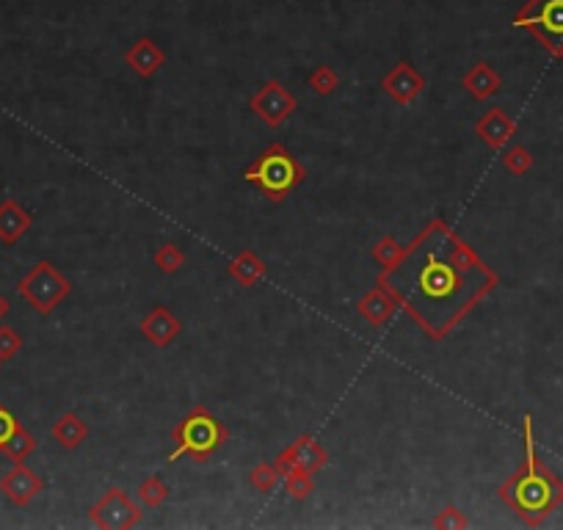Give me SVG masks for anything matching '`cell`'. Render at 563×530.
<instances>
[{
	"label": "cell",
	"instance_id": "3957f363",
	"mask_svg": "<svg viewBox=\"0 0 563 530\" xmlns=\"http://www.w3.org/2000/svg\"><path fill=\"white\" fill-rule=\"evenodd\" d=\"M243 180L254 185L268 202L279 205L307 180V169L285 144L274 141L243 169Z\"/></svg>",
	"mask_w": 563,
	"mask_h": 530
},
{
	"label": "cell",
	"instance_id": "8992f818",
	"mask_svg": "<svg viewBox=\"0 0 563 530\" xmlns=\"http://www.w3.org/2000/svg\"><path fill=\"white\" fill-rule=\"evenodd\" d=\"M17 293L40 315H50L61 305V301L72 293V282L56 269L50 260H40L17 282Z\"/></svg>",
	"mask_w": 563,
	"mask_h": 530
},
{
	"label": "cell",
	"instance_id": "cb8c5ba5",
	"mask_svg": "<svg viewBox=\"0 0 563 530\" xmlns=\"http://www.w3.org/2000/svg\"><path fill=\"white\" fill-rule=\"evenodd\" d=\"M307 86H310L315 94L329 97V94H334L337 89H340V75H337V69H334V66L321 64V66H315V69L310 72Z\"/></svg>",
	"mask_w": 563,
	"mask_h": 530
},
{
	"label": "cell",
	"instance_id": "5bb4252c",
	"mask_svg": "<svg viewBox=\"0 0 563 530\" xmlns=\"http://www.w3.org/2000/svg\"><path fill=\"white\" fill-rule=\"evenodd\" d=\"M462 89L475 102H486V100H492L503 89V78H500V72L489 61H478L475 66H470L462 75Z\"/></svg>",
	"mask_w": 563,
	"mask_h": 530
},
{
	"label": "cell",
	"instance_id": "7a4b0ae2",
	"mask_svg": "<svg viewBox=\"0 0 563 530\" xmlns=\"http://www.w3.org/2000/svg\"><path fill=\"white\" fill-rule=\"evenodd\" d=\"M522 442H524V459L500 483L497 498L528 527H539L563 506V478L541 462L536 450L531 414L522 418Z\"/></svg>",
	"mask_w": 563,
	"mask_h": 530
},
{
	"label": "cell",
	"instance_id": "1f68e13d",
	"mask_svg": "<svg viewBox=\"0 0 563 530\" xmlns=\"http://www.w3.org/2000/svg\"><path fill=\"white\" fill-rule=\"evenodd\" d=\"M12 313V307H9V298L4 296V293H0V323H4L6 321V315Z\"/></svg>",
	"mask_w": 563,
	"mask_h": 530
},
{
	"label": "cell",
	"instance_id": "d6a6232c",
	"mask_svg": "<svg viewBox=\"0 0 563 530\" xmlns=\"http://www.w3.org/2000/svg\"><path fill=\"white\" fill-rule=\"evenodd\" d=\"M0 365H4V359H0Z\"/></svg>",
	"mask_w": 563,
	"mask_h": 530
},
{
	"label": "cell",
	"instance_id": "ac0fdd59",
	"mask_svg": "<svg viewBox=\"0 0 563 530\" xmlns=\"http://www.w3.org/2000/svg\"><path fill=\"white\" fill-rule=\"evenodd\" d=\"M266 271H268L266 260H262L260 254H254L251 249H243V252H241L238 257H233L230 265H227V274H230L238 285H243V287H254L262 277H266Z\"/></svg>",
	"mask_w": 563,
	"mask_h": 530
},
{
	"label": "cell",
	"instance_id": "ffe728a7",
	"mask_svg": "<svg viewBox=\"0 0 563 530\" xmlns=\"http://www.w3.org/2000/svg\"><path fill=\"white\" fill-rule=\"evenodd\" d=\"M169 495H172V489H169V483H166L161 475H149V478H144V481L138 483V489H136V500L141 503V508H149V511L161 508V506L169 500Z\"/></svg>",
	"mask_w": 563,
	"mask_h": 530
},
{
	"label": "cell",
	"instance_id": "4dcf8cb0",
	"mask_svg": "<svg viewBox=\"0 0 563 530\" xmlns=\"http://www.w3.org/2000/svg\"><path fill=\"white\" fill-rule=\"evenodd\" d=\"M274 467H277L279 478H285L293 467H298V462H295V453H293V445H287L285 450H279V453H277Z\"/></svg>",
	"mask_w": 563,
	"mask_h": 530
},
{
	"label": "cell",
	"instance_id": "484cf974",
	"mask_svg": "<svg viewBox=\"0 0 563 530\" xmlns=\"http://www.w3.org/2000/svg\"><path fill=\"white\" fill-rule=\"evenodd\" d=\"M279 481L282 478H279L277 467L268 464V462H260V464H254L249 470V486L257 489V491H262V495H271V491L279 486Z\"/></svg>",
	"mask_w": 563,
	"mask_h": 530
},
{
	"label": "cell",
	"instance_id": "8fae6325",
	"mask_svg": "<svg viewBox=\"0 0 563 530\" xmlns=\"http://www.w3.org/2000/svg\"><path fill=\"white\" fill-rule=\"evenodd\" d=\"M141 334L146 343H153L155 349H169L174 340L182 334V321L163 305L153 307L141 318Z\"/></svg>",
	"mask_w": 563,
	"mask_h": 530
},
{
	"label": "cell",
	"instance_id": "d6986e66",
	"mask_svg": "<svg viewBox=\"0 0 563 530\" xmlns=\"http://www.w3.org/2000/svg\"><path fill=\"white\" fill-rule=\"evenodd\" d=\"M293 453H295V462L298 467L310 470L312 475L321 473L326 464H329V450L312 437V434H302L295 442H293Z\"/></svg>",
	"mask_w": 563,
	"mask_h": 530
},
{
	"label": "cell",
	"instance_id": "44dd1931",
	"mask_svg": "<svg viewBox=\"0 0 563 530\" xmlns=\"http://www.w3.org/2000/svg\"><path fill=\"white\" fill-rule=\"evenodd\" d=\"M33 450H36V437L20 423L17 431L9 437V442L4 445V450H0V453H4V456H9L14 464H20V462H25V459L31 456Z\"/></svg>",
	"mask_w": 563,
	"mask_h": 530
},
{
	"label": "cell",
	"instance_id": "4316f807",
	"mask_svg": "<svg viewBox=\"0 0 563 530\" xmlns=\"http://www.w3.org/2000/svg\"><path fill=\"white\" fill-rule=\"evenodd\" d=\"M370 254H373V260L382 265V269H390V265H395L398 260H400V254H403V246L398 243V238H392V235H384V238H379L375 241V246L370 249Z\"/></svg>",
	"mask_w": 563,
	"mask_h": 530
},
{
	"label": "cell",
	"instance_id": "ba28073f",
	"mask_svg": "<svg viewBox=\"0 0 563 530\" xmlns=\"http://www.w3.org/2000/svg\"><path fill=\"white\" fill-rule=\"evenodd\" d=\"M249 110L260 122H266L268 128H282L298 110V100L285 84L266 81L249 97Z\"/></svg>",
	"mask_w": 563,
	"mask_h": 530
},
{
	"label": "cell",
	"instance_id": "7402d4cb",
	"mask_svg": "<svg viewBox=\"0 0 563 530\" xmlns=\"http://www.w3.org/2000/svg\"><path fill=\"white\" fill-rule=\"evenodd\" d=\"M282 481H285V491L293 500H307L315 491V475L304 467H293Z\"/></svg>",
	"mask_w": 563,
	"mask_h": 530
},
{
	"label": "cell",
	"instance_id": "5b68a950",
	"mask_svg": "<svg viewBox=\"0 0 563 530\" xmlns=\"http://www.w3.org/2000/svg\"><path fill=\"white\" fill-rule=\"evenodd\" d=\"M511 28L528 31L552 58H563V0H528Z\"/></svg>",
	"mask_w": 563,
	"mask_h": 530
},
{
	"label": "cell",
	"instance_id": "52a82bcc",
	"mask_svg": "<svg viewBox=\"0 0 563 530\" xmlns=\"http://www.w3.org/2000/svg\"><path fill=\"white\" fill-rule=\"evenodd\" d=\"M141 503H136L122 486L105 489V495L89 508V522L100 530H130L141 525Z\"/></svg>",
	"mask_w": 563,
	"mask_h": 530
},
{
	"label": "cell",
	"instance_id": "9a60e30c",
	"mask_svg": "<svg viewBox=\"0 0 563 530\" xmlns=\"http://www.w3.org/2000/svg\"><path fill=\"white\" fill-rule=\"evenodd\" d=\"M356 313L362 315V321L373 329H384L392 315L398 313V305H395V298L384 290V287H370L359 301H356Z\"/></svg>",
	"mask_w": 563,
	"mask_h": 530
},
{
	"label": "cell",
	"instance_id": "d4e9b609",
	"mask_svg": "<svg viewBox=\"0 0 563 530\" xmlns=\"http://www.w3.org/2000/svg\"><path fill=\"white\" fill-rule=\"evenodd\" d=\"M153 262H155V269L161 271V274H177L182 265H185V252H182V246L180 243H163V246H158L155 249V254H153Z\"/></svg>",
	"mask_w": 563,
	"mask_h": 530
},
{
	"label": "cell",
	"instance_id": "e0dca14e",
	"mask_svg": "<svg viewBox=\"0 0 563 530\" xmlns=\"http://www.w3.org/2000/svg\"><path fill=\"white\" fill-rule=\"evenodd\" d=\"M50 437L64 450H75V447H81L89 439V423L81 418L78 411H64V414H58V418L53 420Z\"/></svg>",
	"mask_w": 563,
	"mask_h": 530
},
{
	"label": "cell",
	"instance_id": "30bf717a",
	"mask_svg": "<svg viewBox=\"0 0 563 530\" xmlns=\"http://www.w3.org/2000/svg\"><path fill=\"white\" fill-rule=\"evenodd\" d=\"M42 489H45V478H40L31 467H25V462L14 464L4 478H0V491H4L12 506H20V508L40 498Z\"/></svg>",
	"mask_w": 563,
	"mask_h": 530
},
{
	"label": "cell",
	"instance_id": "83f0119b",
	"mask_svg": "<svg viewBox=\"0 0 563 530\" xmlns=\"http://www.w3.org/2000/svg\"><path fill=\"white\" fill-rule=\"evenodd\" d=\"M431 527H436V530H464V527H470V519H467V514L459 508V506H444L434 519H431Z\"/></svg>",
	"mask_w": 563,
	"mask_h": 530
},
{
	"label": "cell",
	"instance_id": "7c38bea8",
	"mask_svg": "<svg viewBox=\"0 0 563 530\" xmlns=\"http://www.w3.org/2000/svg\"><path fill=\"white\" fill-rule=\"evenodd\" d=\"M475 136L489 149H503L516 136V122L508 117L503 108L495 105L486 113H480V119L475 122Z\"/></svg>",
	"mask_w": 563,
	"mask_h": 530
},
{
	"label": "cell",
	"instance_id": "f1b7e54d",
	"mask_svg": "<svg viewBox=\"0 0 563 530\" xmlns=\"http://www.w3.org/2000/svg\"><path fill=\"white\" fill-rule=\"evenodd\" d=\"M22 351V334L14 326L0 323V359L9 362Z\"/></svg>",
	"mask_w": 563,
	"mask_h": 530
},
{
	"label": "cell",
	"instance_id": "277c9868",
	"mask_svg": "<svg viewBox=\"0 0 563 530\" xmlns=\"http://www.w3.org/2000/svg\"><path fill=\"white\" fill-rule=\"evenodd\" d=\"M172 439H174V450L169 453V464L180 462V459H191L197 464H205L224 445H227L230 431L205 403H199L174 426Z\"/></svg>",
	"mask_w": 563,
	"mask_h": 530
},
{
	"label": "cell",
	"instance_id": "2e32d148",
	"mask_svg": "<svg viewBox=\"0 0 563 530\" xmlns=\"http://www.w3.org/2000/svg\"><path fill=\"white\" fill-rule=\"evenodd\" d=\"M31 226H33V216L17 199L0 202V241L6 246H14Z\"/></svg>",
	"mask_w": 563,
	"mask_h": 530
},
{
	"label": "cell",
	"instance_id": "9c48e42d",
	"mask_svg": "<svg viewBox=\"0 0 563 530\" xmlns=\"http://www.w3.org/2000/svg\"><path fill=\"white\" fill-rule=\"evenodd\" d=\"M428 89L426 75L406 58H400L384 78H382V92L395 102V105H411L423 92Z\"/></svg>",
	"mask_w": 563,
	"mask_h": 530
},
{
	"label": "cell",
	"instance_id": "f546056e",
	"mask_svg": "<svg viewBox=\"0 0 563 530\" xmlns=\"http://www.w3.org/2000/svg\"><path fill=\"white\" fill-rule=\"evenodd\" d=\"M17 426H20V420L14 418V414L0 403V450H4V445L9 442V437L17 431Z\"/></svg>",
	"mask_w": 563,
	"mask_h": 530
},
{
	"label": "cell",
	"instance_id": "6da1fadb",
	"mask_svg": "<svg viewBox=\"0 0 563 530\" xmlns=\"http://www.w3.org/2000/svg\"><path fill=\"white\" fill-rule=\"evenodd\" d=\"M375 285L428 340L442 343L497 290L500 277L444 218H434L403 246L395 265L379 271Z\"/></svg>",
	"mask_w": 563,
	"mask_h": 530
},
{
	"label": "cell",
	"instance_id": "4fadbf2b",
	"mask_svg": "<svg viewBox=\"0 0 563 530\" xmlns=\"http://www.w3.org/2000/svg\"><path fill=\"white\" fill-rule=\"evenodd\" d=\"M125 64L138 75V78L149 81L158 69H163L166 53H163V48L155 40H149V36H141V40H136L125 50Z\"/></svg>",
	"mask_w": 563,
	"mask_h": 530
},
{
	"label": "cell",
	"instance_id": "603a6c76",
	"mask_svg": "<svg viewBox=\"0 0 563 530\" xmlns=\"http://www.w3.org/2000/svg\"><path fill=\"white\" fill-rule=\"evenodd\" d=\"M533 163H536V158H533V153L524 144H514V146L503 149V166L514 177H524L533 169Z\"/></svg>",
	"mask_w": 563,
	"mask_h": 530
}]
</instances>
